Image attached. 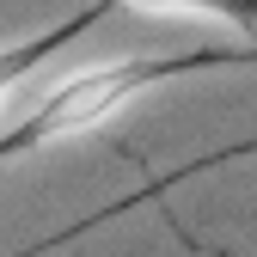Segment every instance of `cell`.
I'll return each mask as SVG.
<instances>
[{
	"instance_id": "obj_1",
	"label": "cell",
	"mask_w": 257,
	"mask_h": 257,
	"mask_svg": "<svg viewBox=\"0 0 257 257\" xmlns=\"http://www.w3.org/2000/svg\"><path fill=\"white\" fill-rule=\"evenodd\" d=\"M214 68H257V43H245V49H178V55L92 61V68L55 80L37 104H25L19 116L0 122V159L80 141V135H92V128H104L110 116H122L141 92L166 86V80H184V74H214Z\"/></svg>"
},
{
	"instance_id": "obj_2",
	"label": "cell",
	"mask_w": 257,
	"mask_h": 257,
	"mask_svg": "<svg viewBox=\"0 0 257 257\" xmlns=\"http://www.w3.org/2000/svg\"><path fill=\"white\" fill-rule=\"evenodd\" d=\"M110 13H116L110 0H92V7H80L74 19H61V25L37 31V37H25V43H7V49H0V122L13 116V98H19V86H25L31 74H37L43 61H55L68 43H80L86 31H98Z\"/></svg>"
},
{
	"instance_id": "obj_3",
	"label": "cell",
	"mask_w": 257,
	"mask_h": 257,
	"mask_svg": "<svg viewBox=\"0 0 257 257\" xmlns=\"http://www.w3.org/2000/svg\"><path fill=\"white\" fill-rule=\"evenodd\" d=\"M110 7H135V13H159V19H214V25L257 31V0H110Z\"/></svg>"
}]
</instances>
